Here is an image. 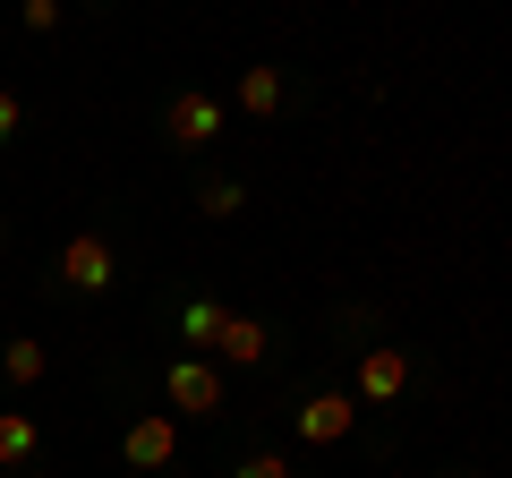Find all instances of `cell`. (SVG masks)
<instances>
[{"instance_id": "52a82bcc", "label": "cell", "mask_w": 512, "mask_h": 478, "mask_svg": "<svg viewBox=\"0 0 512 478\" xmlns=\"http://www.w3.org/2000/svg\"><path fill=\"white\" fill-rule=\"evenodd\" d=\"M205 350H214V368H256V359L274 350V333L256 325V316H222V325H214V342H205Z\"/></svg>"}, {"instance_id": "7c38bea8", "label": "cell", "mask_w": 512, "mask_h": 478, "mask_svg": "<svg viewBox=\"0 0 512 478\" xmlns=\"http://www.w3.org/2000/svg\"><path fill=\"white\" fill-rule=\"evenodd\" d=\"M214 325H222V308H205V299H188V308H180V333H188V342H214Z\"/></svg>"}, {"instance_id": "277c9868", "label": "cell", "mask_w": 512, "mask_h": 478, "mask_svg": "<svg viewBox=\"0 0 512 478\" xmlns=\"http://www.w3.org/2000/svg\"><path fill=\"white\" fill-rule=\"evenodd\" d=\"M171 453H180V419H171V410L128 419V436H120V461H128V470H171Z\"/></svg>"}, {"instance_id": "7a4b0ae2", "label": "cell", "mask_w": 512, "mask_h": 478, "mask_svg": "<svg viewBox=\"0 0 512 478\" xmlns=\"http://www.w3.org/2000/svg\"><path fill=\"white\" fill-rule=\"evenodd\" d=\"M60 282H69V291H86V299H103L111 282H120V257H111V239L77 231L69 248H60Z\"/></svg>"}, {"instance_id": "4fadbf2b", "label": "cell", "mask_w": 512, "mask_h": 478, "mask_svg": "<svg viewBox=\"0 0 512 478\" xmlns=\"http://www.w3.org/2000/svg\"><path fill=\"white\" fill-rule=\"evenodd\" d=\"M18 18H26V35H52V26H60V0H18Z\"/></svg>"}, {"instance_id": "6da1fadb", "label": "cell", "mask_w": 512, "mask_h": 478, "mask_svg": "<svg viewBox=\"0 0 512 478\" xmlns=\"http://www.w3.org/2000/svg\"><path fill=\"white\" fill-rule=\"evenodd\" d=\"M163 402H171V419H222V368L214 359H171L163 368Z\"/></svg>"}, {"instance_id": "5bb4252c", "label": "cell", "mask_w": 512, "mask_h": 478, "mask_svg": "<svg viewBox=\"0 0 512 478\" xmlns=\"http://www.w3.org/2000/svg\"><path fill=\"white\" fill-rule=\"evenodd\" d=\"M231 478H291V461H282V453H248Z\"/></svg>"}, {"instance_id": "ba28073f", "label": "cell", "mask_w": 512, "mask_h": 478, "mask_svg": "<svg viewBox=\"0 0 512 478\" xmlns=\"http://www.w3.org/2000/svg\"><path fill=\"white\" fill-rule=\"evenodd\" d=\"M239 111H248V120H274V111H282V69H274V60L239 69Z\"/></svg>"}, {"instance_id": "8fae6325", "label": "cell", "mask_w": 512, "mask_h": 478, "mask_svg": "<svg viewBox=\"0 0 512 478\" xmlns=\"http://www.w3.org/2000/svg\"><path fill=\"white\" fill-rule=\"evenodd\" d=\"M239 205H248V188H239V180H205V188H197V214H205V222H231Z\"/></svg>"}, {"instance_id": "8992f818", "label": "cell", "mask_w": 512, "mask_h": 478, "mask_svg": "<svg viewBox=\"0 0 512 478\" xmlns=\"http://www.w3.org/2000/svg\"><path fill=\"white\" fill-rule=\"evenodd\" d=\"M163 137H171V146H205V137H222V103H214V94H197V86H188V94H171Z\"/></svg>"}, {"instance_id": "5b68a950", "label": "cell", "mask_w": 512, "mask_h": 478, "mask_svg": "<svg viewBox=\"0 0 512 478\" xmlns=\"http://www.w3.org/2000/svg\"><path fill=\"white\" fill-rule=\"evenodd\" d=\"M291 427H299V444H342L350 427H359V402H350V393H308Z\"/></svg>"}, {"instance_id": "30bf717a", "label": "cell", "mask_w": 512, "mask_h": 478, "mask_svg": "<svg viewBox=\"0 0 512 478\" xmlns=\"http://www.w3.org/2000/svg\"><path fill=\"white\" fill-rule=\"evenodd\" d=\"M35 444H43V427L26 419V410H0V470H18V461H35Z\"/></svg>"}, {"instance_id": "3957f363", "label": "cell", "mask_w": 512, "mask_h": 478, "mask_svg": "<svg viewBox=\"0 0 512 478\" xmlns=\"http://www.w3.org/2000/svg\"><path fill=\"white\" fill-rule=\"evenodd\" d=\"M410 393V350L402 342H367L359 350V393L350 402H402Z\"/></svg>"}, {"instance_id": "9c48e42d", "label": "cell", "mask_w": 512, "mask_h": 478, "mask_svg": "<svg viewBox=\"0 0 512 478\" xmlns=\"http://www.w3.org/2000/svg\"><path fill=\"white\" fill-rule=\"evenodd\" d=\"M43 368H52V350H43V342H26V333H18V342H0V376H9V385H43Z\"/></svg>"}, {"instance_id": "9a60e30c", "label": "cell", "mask_w": 512, "mask_h": 478, "mask_svg": "<svg viewBox=\"0 0 512 478\" xmlns=\"http://www.w3.org/2000/svg\"><path fill=\"white\" fill-rule=\"evenodd\" d=\"M18 120H26V111H18V94L0 86V146H9V137H18Z\"/></svg>"}]
</instances>
